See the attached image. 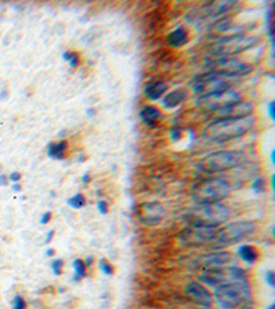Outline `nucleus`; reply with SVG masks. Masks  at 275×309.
<instances>
[{"label":"nucleus","mask_w":275,"mask_h":309,"mask_svg":"<svg viewBox=\"0 0 275 309\" xmlns=\"http://www.w3.org/2000/svg\"><path fill=\"white\" fill-rule=\"evenodd\" d=\"M255 125V118L242 117V118H220L215 120L212 124L204 129V136L212 142H227L244 136Z\"/></svg>","instance_id":"f257e3e1"},{"label":"nucleus","mask_w":275,"mask_h":309,"mask_svg":"<svg viewBox=\"0 0 275 309\" xmlns=\"http://www.w3.org/2000/svg\"><path fill=\"white\" fill-rule=\"evenodd\" d=\"M186 220L190 226L216 228L230 219V210L220 202L198 203L186 213Z\"/></svg>","instance_id":"f03ea898"},{"label":"nucleus","mask_w":275,"mask_h":309,"mask_svg":"<svg viewBox=\"0 0 275 309\" xmlns=\"http://www.w3.org/2000/svg\"><path fill=\"white\" fill-rule=\"evenodd\" d=\"M250 287L246 279H241L237 282L222 284L215 289V298L223 309H235L250 298Z\"/></svg>","instance_id":"7ed1b4c3"},{"label":"nucleus","mask_w":275,"mask_h":309,"mask_svg":"<svg viewBox=\"0 0 275 309\" xmlns=\"http://www.w3.org/2000/svg\"><path fill=\"white\" fill-rule=\"evenodd\" d=\"M231 186L225 179L212 177L204 179L193 186L191 196L197 203H215L230 195Z\"/></svg>","instance_id":"20e7f679"},{"label":"nucleus","mask_w":275,"mask_h":309,"mask_svg":"<svg viewBox=\"0 0 275 309\" xmlns=\"http://www.w3.org/2000/svg\"><path fill=\"white\" fill-rule=\"evenodd\" d=\"M244 154L239 152H215L201 158L197 162V169L204 173H219L237 168L244 162Z\"/></svg>","instance_id":"39448f33"},{"label":"nucleus","mask_w":275,"mask_h":309,"mask_svg":"<svg viewBox=\"0 0 275 309\" xmlns=\"http://www.w3.org/2000/svg\"><path fill=\"white\" fill-rule=\"evenodd\" d=\"M237 80L238 77L235 76H230V75H225L219 72H208L195 77V80L193 81V91L195 94H198V96L213 94V92L231 88V85Z\"/></svg>","instance_id":"423d86ee"},{"label":"nucleus","mask_w":275,"mask_h":309,"mask_svg":"<svg viewBox=\"0 0 275 309\" xmlns=\"http://www.w3.org/2000/svg\"><path fill=\"white\" fill-rule=\"evenodd\" d=\"M256 226L252 221H235L230 223L219 231H216L215 239L212 240L216 247H225L241 242L255 232Z\"/></svg>","instance_id":"0eeeda50"},{"label":"nucleus","mask_w":275,"mask_h":309,"mask_svg":"<svg viewBox=\"0 0 275 309\" xmlns=\"http://www.w3.org/2000/svg\"><path fill=\"white\" fill-rule=\"evenodd\" d=\"M257 43V38L248 36V35H234L229 38H223L218 40L211 48V52L216 58L232 57L235 54H239L242 51L249 50L250 47Z\"/></svg>","instance_id":"6e6552de"},{"label":"nucleus","mask_w":275,"mask_h":309,"mask_svg":"<svg viewBox=\"0 0 275 309\" xmlns=\"http://www.w3.org/2000/svg\"><path fill=\"white\" fill-rule=\"evenodd\" d=\"M245 278V271L235 265H227L220 268L206 270L200 276V282L208 284L211 287H219L222 284L237 282Z\"/></svg>","instance_id":"1a4fd4ad"},{"label":"nucleus","mask_w":275,"mask_h":309,"mask_svg":"<svg viewBox=\"0 0 275 309\" xmlns=\"http://www.w3.org/2000/svg\"><path fill=\"white\" fill-rule=\"evenodd\" d=\"M239 101H241L239 94L234 89L229 88L225 91H219V92L198 96L195 101V106L204 112H218L219 109H223Z\"/></svg>","instance_id":"9d476101"},{"label":"nucleus","mask_w":275,"mask_h":309,"mask_svg":"<svg viewBox=\"0 0 275 309\" xmlns=\"http://www.w3.org/2000/svg\"><path fill=\"white\" fill-rule=\"evenodd\" d=\"M215 235H216V228L190 226L179 233L178 240L182 246H201L205 243H211L215 239Z\"/></svg>","instance_id":"9b49d317"},{"label":"nucleus","mask_w":275,"mask_h":309,"mask_svg":"<svg viewBox=\"0 0 275 309\" xmlns=\"http://www.w3.org/2000/svg\"><path fill=\"white\" fill-rule=\"evenodd\" d=\"M209 69H211L209 72H219V73H225L230 76L241 77L250 73L253 68L237 58L222 57L216 58L213 62L209 63Z\"/></svg>","instance_id":"f8f14e48"},{"label":"nucleus","mask_w":275,"mask_h":309,"mask_svg":"<svg viewBox=\"0 0 275 309\" xmlns=\"http://www.w3.org/2000/svg\"><path fill=\"white\" fill-rule=\"evenodd\" d=\"M139 220L146 227H154L160 224L165 217V208L158 202H147L142 203L138 210Z\"/></svg>","instance_id":"ddd939ff"},{"label":"nucleus","mask_w":275,"mask_h":309,"mask_svg":"<svg viewBox=\"0 0 275 309\" xmlns=\"http://www.w3.org/2000/svg\"><path fill=\"white\" fill-rule=\"evenodd\" d=\"M184 294L193 301L197 305H201L204 308H208L211 307L212 304V294L209 293V290L204 287L202 284H200L198 282H190V283L186 284L184 287Z\"/></svg>","instance_id":"4468645a"},{"label":"nucleus","mask_w":275,"mask_h":309,"mask_svg":"<svg viewBox=\"0 0 275 309\" xmlns=\"http://www.w3.org/2000/svg\"><path fill=\"white\" fill-rule=\"evenodd\" d=\"M253 112V106L249 102L239 101L237 103L229 105L223 109H219L218 112H215L218 116V120L220 118H242V117H249Z\"/></svg>","instance_id":"2eb2a0df"},{"label":"nucleus","mask_w":275,"mask_h":309,"mask_svg":"<svg viewBox=\"0 0 275 309\" xmlns=\"http://www.w3.org/2000/svg\"><path fill=\"white\" fill-rule=\"evenodd\" d=\"M234 6H235V1H230V0L212 1V3H208L205 6L201 7L198 17H201V18H216V17H220L227 11H230Z\"/></svg>","instance_id":"dca6fc26"},{"label":"nucleus","mask_w":275,"mask_h":309,"mask_svg":"<svg viewBox=\"0 0 275 309\" xmlns=\"http://www.w3.org/2000/svg\"><path fill=\"white\" fill-rule=\"evenodd\" d=\"M232 261L231 253L229 252H215L205 254L201 259V264L205 267L206 270H212V268H220V267H227Z\"/></svg>","instance_id":"f3484780"},{"label":"nucleus","mask_w":275,"mask_h":309,"mask_svg":"<svg viewBox=\"0 0 275 309\" xmlns=\"http://www.w3.org/2000/svg\"><path fill=\"white\" fill-rule=\"evenodd\" d=\"M187 89L179 88L169 92L163 98V106L165 109H174L187 99Z\"/></svg>","instance_id":"a211bd4d"},{"label":"nucleus","mask_w":275,"mask_h":309,"mask_svg":"<svg viewBox=\"0 0 275 309\" xmlns=\"http://www.w3.org/2000/svg\"><path fill=\"white\" fill-rule=\"evenodd\" d=\"M144 95L150 99V101H158L167 91V84L164 81H151L146 84L144 87Z\"/></svg>","instance_id":"6ab92c4d"},{"label":"nucleus","mask_w":275,"mask_h":309,"mask_svg":"<svg viewBox=\"0 0 275 309\" xmlns=\"http://www.w3.org/2000/svg\"><path fill=\"white\" fill-rule=\"evenodd\" d=\"M187 40H188L187 31H186L184 28H182V26L176 28L175 31H172L168 36H167L168 44L171 45V47H174V48H178V47L184 45L187 43Z\"/></svg>","instance_id":"aec40b11"},{"label":"nucleus","mask_w":275,"mask_h":309,"mask_svg":"<svg viewBox=\"0 0 275 309\" xmlns=\"http://www.w3.org/2000/svg\"><path fill=\"white\" fill-rule=\"evenodd\" d=\"M139 117H140V120L143 121L146 125L153 126L158 121V118L161 117V113H160V110L156 106L147 105V106H143V108L140 109Z\"/></svg>","instance_id":"412c9836"},{"label":"nucleus","mask_w":275,"mask_h":309,"mask_svg":"<svg viewBox=\"0 0 275 309\" xmlns=\"http://www.w3.org/2000/svg\"><path fill=\"white\" fill-rule=\"evenodd\" d=\"M238 256L246 264H253L259 257V252L256 247L250 246V245H241L238 247Z\"/></svg>","instance_id":"4be33fe9"},{"label":"nucleus","mask_w":275,"mask_h":309,"mask_svg":"<svg viewBox=\"0 0 275 309\" xmlns=\"http://www.w3.org/2000/svg\"><path fill=\"white\" fill-rule=\"evenodd\" d=\"M68 149V142L61 140V142H56V143H50L48 145V150L47 154L48 157L52 159H63L65 158V152Z\"/></svg>","instance_id":"5701e85b"},{"label":"nucleus","mask_w":275,"mask_h":309,"mask_svg":"<svg viewBox=\"0 0 275 309\" xmlns=\"http://www.w3.org/2000/svg\"><path fill=\"white\" fill-rule=\"evenodd\" d=\"M73 270H75V280H82L86 276V270H87V265L84 264V261L80 259H77L73 261Z\"/></svg>","instance_id":"b1692460"},{"label":"nucleus","mask_w":275,"mask_h":309,"mask_svg":"<svg viewBox=\"0 0 275 309\" xmlns=\"http://www.w3.org/2000/svg\"><path fill=\"white\" fill-rule=\"evenodd\" d=\"M68 205L73 209H82L86 205V196L83 194H76L68 199Z\"/></svg>","instance_id":"393cba45"},{"label":"nucleus","mask_w":275,"mask_h":309,"mask_svg":"<svg viewBox=\"0 0 275 309\" xmlns=\"http://www.w3.org/2000/svg\"><path fill=\"white\" fill-rule=\"evenodd\" d=\"M231 19L230 18H222L220 21H218L216 24H213V29L218 32V33H223V32H227L230 28H231Z\"/></svg>","instance_id":"a878e982"},{"label":"nucleus","mask_w":275,"mask_h":309,"mask_svg":"<svg viewBox=\"0 0 275 309\" xmlns=\"http://www.w3.org/2000/svg\"><path fill=\"white\" fill-rule=\"evenodd\" d=\"M62 58L65 61H68L69 65H70V68H77V65H79V54H77V52L66 51V52H63Z\"/></svg>","instance_id":"bb28decb"},{"label":"nucleus","mask_w":275,"mask_h":309,"mask_svg":"<svg viewBox=\"0 0 275 309\" xmlns=\"http://www.w3.org/2000/svg\"><path fill=\"white\" fill-rule=\"evenodd\" d=\"M252 190L256 193V194H262L264 193V190H266V182H264V179L263 177H256L253 182H252Z\"/></svg>","instance_id":"cd10ccee"},{"label":"nucleus","mask_w":275,"mask_h":309,"mask_svg":"<svg viewBox=\"0 0 275 309\" xmlns=\"http://www.w3.org/2000/svg\"><path fill=\"white\" fill-rule=\"evenodd\" d=\"M99 268H100V271H102V273H105L106 276H112L113 273H114L113 265L105 259H102L99 261Z\"/></svg>","instance_id":"c85d7f7f"},{"label":"nucleus","mask_w":275,"mask_h":309,"mask_svg":"<svg viewBox=\"0 0 275 309\" xmlns=\"http://www.w3.org/2000/svg\"><path fill=\"white\" fill-rule=\"evenodd\" d=\"M266 22H267V29H269V36L270 40H271V44L274 45V31H273V13H271V8L267 11Z\"/></svg>","instance_id":"c756f323"},{"label":"nucleus","mask_w":275,"mask_h":309,"mask_svg":"<svg viewBox=\"0 0 275 309\" xmlns=\"http://www.w3.org/2000/svg\"><path fill=\"white\" fill-rule=\"evenodd\" d=\"M62 268H63V261L61 259H56L51 263V270H52V272L55 273L56 276H59V275L62 273Z\"/></svg>","instance_id":"7c9ffc66"},{"label":"nucleus","mask_w":275,"mask_h":309,"mask_svg":"<svg viewBox=\"0 0 275 309\" xmlns=\"http://www.w3.org/2000/svg\"><path fill=\"white\" fill-rule=\"evenodd\" d=\"M13 309H26V303L25 300L21 296L14 297V303H13Z\"/></svg>","instance_id":"2f4dec72"},{"label":"nucleus","mask_w":275,"mask_h":309,"mask_svg":"<svg viewBox=\"0 0 275 309\" xmlns=\"http://www.w3.org/2000/svg\"><path fill=\"white\" fill-rule=\"evenodd\" d=\"M266 283L269 284L270 287H274L275 286V272L274 271H267L266 276H264Z\"/></svg>","instance_id":"473e14b6"},{"label":"nucleus","mask_w":275,"mask_h":309,"mask_svg":"<svg viewBox=\"0 0 275 309\" xmlns=\"http://www.w3.org/2000/svg\"><path fill=\"white\" fill-rule=\"evenodd\" d=\"M96 208L99 210L100 215H106L107 210H109V203L106 201H99L96 203Z\"/></svg>","instance_id":"72a5a7b5"},{"label":"nucleus","mask_w":275,"mask_h":309,"mask_svg":"<svg viewBox=\"0 0 275 309\" xmlns=\"http://www.w3.org/2000/svg\"><path fill=\"white\" fill-rule=\"evenodd\" d=\"M8 180L13 182V183H18L19 180H21V173L19 172H11L10 176H8Z\"/></svg>","instance_id":"f704fd0d"},{"label":"nucleus","mask_w":275,"mask_h":309,"mask_svg":"<svg viewBox=\"0 0 275 309\" xmlns=\"http://www.w3.org/2000/svg\"><path fill=\"white\" fill-rule=\"evenodd\" d=\"M51 217H52L51 212H44L43 215H42V217H40V223H42V224H47V223H50L51 221Z\"/></svg>","instance_id":"c9c22d12"},{"label":"nucleus","mask_w":275,"mask_h":309,"mask_svg":"<svg viewBox=\"0 0 275 309\" xmlns=\"http://www.w3.org/2000/svg\"><path fill=\"white\" fill-rule=\"evenodd\" d=\"M275 103L274 102H270L269 103V114H270V118L274 121L275 120Z\"/></svg>","instance_id":"e433bc0d"},{"label":"nucleus","mask_w":275,"mask_h":309,"mask_svg":"<svg viewBox=\"0 0 275 309\" xmlns=\"http://www.w3.org/2000/svg\"><path fill=\"white\" fill-rule=\"evenodd\" d=\"M54 235H55V232H54L52 230H51V231H48V232H47V236H46V240H44V242H46V243H50L51 240L54 239Z\"/></svg>","instance_id":"4c0bfd02"},{"label":"nucleus","mask_w":275,"mask_h":309,"mask_svg":"<svg viewBox=\"0 0 275 309\" xmlns=\"http://www.w3.org/2000/svg\"><path fill=\"white\" fill-rule=\"evenodd\" d=\"M7 182H8V177L4 176V175H0V186L1 187H6Z\"/></svg>","instance_id":"58836bf2"},{"label":"nucleus","mask_w":275,"mask_h":309,"mask_svg":"<svg viewBox=\"0 0 275 309\" xmlns=\"http://www.w3.org/2000/svg\"><path fill=\"white\" fill-rule=\"evenodd\" d=\"M90 182H91V177H90V175H88V173H84V175H83V177H82V183L88 184Z\"/></svg>","instance_id":"ea45409f"},{"label":"nucleus","mask_w":275,"mask_h":309,"mask_svg":"<svg viewBox=\"0 0 275 309\" xmlns=\"http://www.w3.org/2000/svg\"><path fill=\"white\" fill-rule=\"evenodd\" d=\"M54 253H55V250H54V249H47L46 254H47L48 257H52V256H54Z\"/></svg>","instance_id":"a19ab883"},{"label":"nucleus","mask_w":275,"mask_h":309,"mask_svg":"<svg viewBox=\"0 0 275 309\" xmlns=\"http://www.w3.org/2000/svg\"><path fill=\"white\" fill-rule=\"evenodd\" d=\"M6 98H7V89H3V91H1V94H0V99L3 101V99H6Z\"/></svg>","instance_id":"79ce46f5"},{"label":"nucleus","mask_w":275,"mask_h":309,"mask_svg":"<svg viewBox=\"0 0 275 309\" xmlns=\"http://www.w3.org/2000/svg\"><path fill=\"white\" fill-rule=\"evenodd\" d=\"M13 190H14V191H21V186H19L18 183H14Z\"/></svg>","instance_id":"37998d69"},{"label":"nucleus","mask_w":275,"mask_h":309,"mask_svg":"<svg viewBox=\"0 0 275 309\" xmlns=\"http://www.w3.org/2000/svg\"><path fill=\"white\" fill-rule=\"evenodd\" d=\"M241 309H252V307H249V305H241Z\"/></svg>","instance_id":"c03bdc74"}]
</instances>
